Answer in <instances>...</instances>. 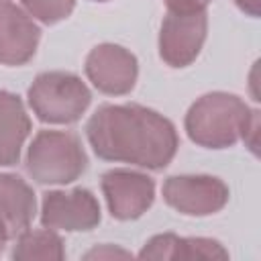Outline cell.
<instances>
[{
    "label": "cell",
    "instance_id": "cell-15",
    "mask_svg": "<svg viewBox=\"0 0 261 261\" xmlns=\"http://www.w3.org/2000/svg\"><path fill=\"white\" fill-rule=\"evenodd\" d=\"M22 8L43 24H57L71 16L75 0H20Z\"/></svg>",
    "mask_w": 261,
    "mask_h": 261
},
{
    "label": "cell",
    "instance_id": "cell-20",
    "mask_svg": "<svg viewBox=\"0 0 261 261\" xmlns=\"http://www.w3.org/2000/svg\"><path fill=\"white\" fill-rule=\"evenodd\" d=\"M8 241H10V234H8V230H6V226H4V222L0 220V253L6 249V245H8Z\"/></svg>",
    "mask_w": 261,
    "mask_h": 261
},
{
    "label": "cell",
    "instance_id": "cell-19",
    "mask_svg": "<svg viewBox=\"0 0 261 261\" xmlns=\"http://www.w3.org/2000/svg\"><path fill=\"white\" fill-rule=\"evenodd\" d=\"M232 2L243 14L251 16V18H257L261 12V0H232Z\"/></svg>",
    "mask_w": 261,
    "mask_h": 261
},
{
    "label": "cell",
    "instance_id": "cell-21",
    "mask_svg": "<svg viewBox=\"0 0 261 261\" xmlns=\"http://www.w3.org/2000/svg\"><path fill=\"white\" fill-rule=\"evenodd\" d=\"M92 2H110V0H92Z\"/></svg>",
    "mask_w": 261,
    "mask_h": 261
},
{
    "label": "cell",
    "instance_id": "cell-17",
    "mask_svg": "<svg viewBox=\"0 0 261 261\" xmlns=\"http://www.w3.org/2000/svg\"><path fill=\"white\" fill-rule=\"evenodd\" d=\"M82 259H133V253L118 245L104 243V245L92 247L88 253L82 255Z\"/></svg>",
    "mask_w": 261,
    "mask_h": 261
},
{
    "label": "cell",
    "instance_id": "cell-1",
    "mask_svg": "<svg viewBox=\"0 0 261 261\" xmlns=\"http://www.w3.org/2000/svg\"><path fill=\"white\" fill-rule=\"evenodd\" d=\"M86 137L96 157L143 169H165L177 149L175 124L143 104H102L86 122Z\"/></svg>",
    "mask_w": 261,
    "mask_h": 261
},
{
    "label": "cell",
    "instance_id": "cell-14",
    "mask_svg": "<svg viewBox=\"0 0 261 261\" xmlns=\"http://www.w3.org/2000/svg\"><path fill=\"white\" fill-rule=\"evenodd\" d=\"M14 261H63L65 245L53 228H27L14 237L10 251Z\"/></svg>",
    "mask_w": 261,
    "mask_h": 261
},
{
    "label": "cell",
    "instance_id": "cell-16",
    "mask_svg": "<svg viewBox=\"0 0 261 261\" xmlns=\"http://www.w3.org/2000/svg\"><path fill=\"white\" fill-rule=\"evenodd\" d=\"M241 139L245 141V145L253 155L259 153V110L257 108H251L249 118L241 130Z\"/></svg>",
    "mask_w": 261,
    "mask_h": 261
},
{
    "label": "cell",
    "instance_id": "cell-3",
    "mask_svg": "<svg viewBox=\"0 0 261 261\" xmlns=\"http://www.w3.org/2000/svg\"><path fill=\"white\" fill-rule=\"evenodd\" d=\"M24 169L39 186H67L86 173L88 155L77 135L43 128L27 149Z\"/></svg>",
    "mask_w": 261,
    "mask_h": 261
},
{
    "label": "cell",
    "instance_id": "cell-7",
    "mask_svg": "<svg viewBox=\"0 0 261 261\" xmlns=\"http://www.w3.org/2000/svg\"><path fill=\"white\" fill-rule=\"evenodd\" d=\"M41 224L53 230L84 232L92 230L102 220L98 198L88 188L49 190L41 198Z\"/></svg>",
    "mask_w": 261,
    "mask_h": 261
},
{
    "label": "cell",
    "instance_id": "cell-12",
    "mask_svg": "<svg viewBox=\"0 0 261 261\" xmlns=\"http://www.w3.org/2000/svg\"><path fill=\"white\" fill-rule=\"evenodd\" d=\"M33 122L22 98L14 92L0 90V167H12L20 161Z\"/></svg>",
    "mask_w": 261,
    "mask_h": 261
},
{
    "label": "cell",
    "instance_id": "cell-2",
    "mask_svg": "<svg viewBox=\"0 0 261 261\" xmlns=\"http://www.w3.org/2000/svg\"><path fill=\"white\" fill-rule=\"evenodd\" d=\"M247 102L230 92H208L196 98L186 116L184 128L192 143L204 149H228L241 141V130L249 118Z\"/></svg>",
    "mask_w": 261,
    "mask_h": 261
},
{
    "label": "cell",
    "instance_id": "cell-5",
    "mask_svg": "<svg viewBox=\"0 0 261 261\" xmlns=\"http://www.w3.org/2000/svg\"><path fill=\"white\" fill-rule=\"evenodd\" d=\"M163 202L184 216H210L220 212L230 190L224 179L208 173H175L165 177L161 188Z\"/></svg>",
    "mask_w": 261,
    "mask_h": 261
},
{
    "label": "cell",
    "instance_id": "cell-13",
    "mask_svg": "<svg viewBox=\"0 0 261 261\" xmlns=\"http://www.w3.org/2000/svg\"><path fill=\"white\" fill-rule=\"evenodd\" d=\"M37 216V198L33 188L18 173H0V220L10 239L33 224Z\"/></svg>",
    "mask_w": 261,
    "mask_h": 261
},
{
    "label": "cell",
    "instance_id": "cell-9",
    "mask_svg": "<svg viewBox=\"0 0 261 261\" xmlns=\"http://www.w3.org/2000/svg\"><path fill=\"white\" fill-rule=\"evenodd\" d=\"M108 212L116 220H137L155 202V181L143 171L114 167L100 177Z\"/></svg>",
    "mask_w": 261,
    "mask_h": 261
},
{
    "label": "cell",
    "instance_id": "cell-11",
    "mask_svg": "<svg viewBox=\"0 0 261 261\" xmlns=\"http://www.w3.org/2000/svg\"><path fill=\"white\" fill-rule=\"evenodd\" d=\"M139 259L155 261H194V259H228L224 245L210 237H177L175 232H161L151 237L137 255Z\"/></svg>",
    "mask_w": 261,
    "mask_h": 261
},
{
    "label": "cell",
    "instance_id": "cell-6",
    "mask_svg": "<svg viewBox=\"0 0 261 261\" xmlns=\"http://www.w3.org/2000/svg\"><path fill=\"white\" fill-rule=\"evenodd\" d=\"M208 35V12H169L161 20L157 49L165 65L181 69L192 65L206 41Z\"/></svg>",
    "mask_w": 261,
    "mask_h": 261
},
{
    "label": "cell",
    "instance_id": "cell-4",
    "mask_svg": "<svg viewBox=\"0 0 261 261\" xmlns=\"http://www.w3.org/2000/svg\"><path fill=\"white\" fill-rule=\"evenodd\" d=\"M33 114L45 124H73L92 102V92L71 71H43L27 90Z\"/></svg>",
    "mask_w": 261,
    "mask_h": 261
},
{
    "label": "cell",
    "instance_id": "cell-10",
    "mask_svg": "<svg viewBox=\"0 0 261 261\" xmlns=\"http://www.w3.org/2000/svg\"><path fill=\"white\" fill-rule=\"evenodd\" d=\"M41 29L35 18L12 0H0V65L29 63L39 47Z\"/></svg>",
    "mask_w": 261,
    "mask_h": 261
},
{
    "label": "cell",
    "instance_id": "cell-18",
    "mask_svg": "<svg viewBox=\"0 0 261 261\" xmlns=\"http://www.w3.org/2000/svg\"><path fill=\"white\" fill-rule=\"evenodd\" d=\"M169 12H196L206 10L212 0H163Z\"/></svg>",
    "mask_w": 261,
    "mask_h": 261
},
{
    "label": "cell",
    "instance_id": "cell-8",
    "mask_svg": "<svg viewBox=\"0 0 261 261\" xmlns=\"http://www.w3.org/2000/svg\"><path fill=\"white\" fill-rule=\"evenodd\" d=\"M88 82L106 96H126L139 77L137 55L116 43H100L90 49L84 61Z\"/></svg>",
    "mask_w": 261,
    "mask_h": 261
}]
</instances>
